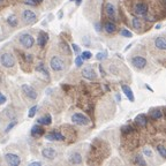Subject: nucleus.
<instances>
[{"mask_svg":"<svg viewBox=\"0 0 166 166\" xmlns=\"http://www.w3.org/2000/svg\"><path fill=\"white\" fill-rule=\"evenodd\" d=\"M50 66L54 72H61L65 69V61L62 60L60 57H53L50 60Z\"/></svg>","mask_w":166,"mask_h":166,"instance_id":"f257e3e1","label":"nucleus"},{"mask_svg":"<svg viewBox=\"0 0 166 166\" xmlns=\"http://www.w3.org/2000/svg\"><path fill=\"white\" fill-rule=\"evenodd\" d=\"M0 62H1V65H2L4 67H6V68H12V67H14V65H15V59H14V57H13L10 53H4V54L0 57Z\"/></svg>","mask_w":166,"mask_h":166,"instance_id":"f03ea898","label":"nucleus"},{"mask_svg":"<svg viewBox=\"0 0 166 166\" xmlns=\"http://www.w3.org/2000/svg\"><path fill=\"white\" fill-rule=\"evenodd\" d=\"M72 121L75 123V125H79V126H87V125L90 123L89 118L82 113L73 114V115H72Z\"/></svg>","mask_w":166,"mask_h":166,"instance_id":"7ed1b4c3","label":"nucleus"},{"mask_svg":"<svg viewBox=\"0 0 166 166\" xmlns=\"http://www.w3.org/2000/svg\"><path fill=\"white\" fill-rule=\"evenodd\" d=\"M20 43L22 44L26 49H31L35 44V39L34 37L29 34H22L20 36Z\"/></svg>","mask_w":166,"mask_h":166,"instance_id":"20e7f679","label":"nucleus"},{"mask_svg":"<svg viewBox=\"0 0 166 166\" xmlns=\"http://www.w3.org/2000/svg\"><path fill=\"white\" fill-rule=\"evenodd\" d=\"M5 160L7 162V164L12 166H18L21 164V158L15 153H6L5 155Z\"/></svg>","mask_w":166,"mask_h":166,"instance_id":"39448f33","label":"nucleus"},{"mask_svg":"<svg viewBox=\"0 0 166 166\" xmlns=\"http://www.w3.org/2000/svg\"><path fill=\"white\" fill-rule=\"evenodd\" d=\"M131 65L137 69H143L147 66V60H145V58L137 55V57H134L131 59Z\"/></svg>","mask_w":166,"mask_h":166,"instance_id":"423d86ee","label":"nucleus"},{"mask_svg":"<svg viewBox=\"0 0 166 166\" xmlns=\"http://www.w3.org/2000/svg\"><path fill=\"white\" fill-rule=\"evenodd\" d=\"M22 18H23V21L28 23V24H31V23H34L36 21V14L32 12V10H30V9H26L23 13H22Z\"/></svg>","mask_w":166,"mask_h":166,"instance_id":"0eeeda50","label":"nucleus"},{"mask_svg":"<svg viewBox=\"0 0 166 166\" xmlns=\"http://www.w3.org/2000/svg\"><path fill=\"white\" fill-rule=\"evenodd\" d=\"M22 91L30 99H36L37 98V91L31 86H29V84H23L22 86Z\"/></svg>","mask_w":166,"mask_h":166,"instance_id":"6e6552de","label":"nucleus"},{"mask_svg":"<svg viewBox=\"0 0 166 166\" xmlns=\"http://www.w3.org/2000/svg\"><path fill=\"white\" fill-rule=\"evenodd\" d=\"M134 12H135V14L139 15V16L145 15L147 12H148V6H147V4H144V2H139V4H136L135 7H134Z\"/></svg>","mask_w":166,"mask_h":166,"instance_id":"1a4fd4ad","label":"nucleus"},{"mask_svg":"<svg viewBox=\"0 0 166 166\" xmlns=\"http://www.w3.org/2000/svg\"><path fill=\"white\" fill-rule=\"evenodd\" d=\"M42 155L45 159H49V160H53L54 158L57 157V151L52 148H44L42 150Z\"/></svg>","mask_w":166,"mask_h":166,"instance_id":"9d476101","label":"nucleus"},{"mask_svg":"<svg viewBox=\"0 0 166 166\" xmlns=\"http://www.w3.org/2000/svg\"><path fill=\"white\" fill-rule=\"evenodd\" d=\"M82 75H83V77H86L88 80H96L97 77L96 72L91 67H84L83 70H82Z\"/></svg>","mask_w":166,"mask_h":166,"instance_id":"9b49d317","label":"nucleus"},{"mask_svg":"<svg viewBox=\"0 0 166 166\" xmlns=\"http://www.w3.org/2000/svg\"><path fill=\"white\" fill-rule=\"evenodd\" d=\"M45 139L49 141H63L65 136L61 135L60 133H58V131H51V133H47L45 135Z\"/></svg>","mask_w":166,"mask_h":166,"instance_id":"f8f14e48","label":"nucleus"},{"mask_svg":"<svg viewBox=\"0 0 166 166\" xmlns=\"http://www.w3.org/2000/svg\"><path fill=\"white\" fill-rule=\"evenodd\" d=\"M155 46L157 47L158 50H162V51H164L166 50V39L164 36H159L156 38V41H155Z\"/></svg>","mask_w":166,"mask_h":166,"instance_id":"ddd939ff","label":"nucleus"},{"mask_svg":"<svg viewBox=\"0 0 166 166\" xmlns=\"http://www.w3.org/2000/svg\"><path fill=\"white\" fill-rule=\"evenodd\" d=\"M45 131H44L43 127H41V126H38V125H35V126H32V128H31V136L32 137H41V136H43Z\"/></svg>","mask_w":166,"mask_h":166,"instance_id":"4468645a","label":"nucleus"},{"mask_svg":"<svg viewBox=\"0 0 166 166\" xmlns=\"http://www.w3.org/2000/svg\"><path fill=\"white\" fill-rule=\"evenodd\" d=\"M47 41H49V35L45 31H39V35L37 37V44L39 46H44L47 43Z\"/></svg>","mask_w":166,"mask_h":166,"instance_id":"2eb2a0df","label":"nucleus"},{"mask_svg":"<svg viewBox=\"0 0 166 166\" xmlns=\"http://www.w3.org/2000/svg\"><path fill=\"white\" fill-rule=\"evenodd\" d=\"M135 122L137 123L140 127H145L148 125V118L145 114H139L135 118Z\"/></svg>","mask_w":166,"mask_h":166,"instance_id":"dca6fc26","label":"nucleus"},{"mask_svg":"<svg viewBox=\"0 0 166 166\" xmlns=\"http://www.w3.org/2000/svg\"><path fill=\"white\" fill-rule=\"evenodd\" d=\"M121 89H122V91L125 92V95L127 96V98H128L131 102H134V100H135V97H134V94H133V90H131L128 86L122 84V86H121Z\"/></svg>","mask_w":166,"mask_h":166,"instance_id":"f3484780","label":"nucleus"},{"mask_svg":"<svg viewBox=\"0 0 166 166\" xmlns=\"http://www.w3.org/2000/svg\"><path fill=\"white\" fill-rule=\"evenodd\" d=\"M37 122L39 123V125L49 126V125H51V122H52V118H51L50 114H46V115H44L42 118H39V119L37 120Z\"/></svg>","mask_w":166,"mask_h":166,"instance_id":"a211bd4d","label":"nucleus"},{"mask_svg":"<svg viewBox=\"0 0 166 166\" xmlns=\"http://www.w3.org/2000/svg\"><path fill=\"white\" fill-rule=\"evenodd\" d=\"M105 12H106V14L110 18H113L114 15H115V8H114V6L111 2H106V5H105Z\"/></svg>","mask_w":166,"mask_h":166,"instance_id":"6ab92c4d","label":"nucleus"},{"mask_svg":"<svg viewBox=\"0 0 166 166\" xmlns=\"http://www.w3.org/2000/svg\"><path fill=\"white\" fill-rule=\"evenodd\" d=\"M69 162L72 164H81L82 163V156L77 152H74V153L70 155Z\"/></svg>","mask_w":166,"mask_h":166,"instance_id":"aec40b11","label":"nucleus"},{"mask_svg":"<svg viewBox=\"0 0 166 166\" xmlns=\"http://www.w3.org/2000/svg\"><path fill=\"white\" fill-rule=\"evenodd\" d=\"M104 28H105V31L107 34H113V32H115V30H117V26L114 24L113 22H111V21L106 22L104 24Z\"/></svg>","mask_w":166,"mask_h":166,"instance_id":"412c9836","label":"nucleus"},{"mask_svg":"<svg viewBox=\"0 0 166 166\" xmlns=\"http://www.w3.org/2000/svg\"><path fill=\"white\" fill-rule=\"evenodd\" d=\"M162 117H163V113H162V111H160L159 108L152 110V111L150 112V118H151L152 120H159Z\"/></svg>","mask_w":166,"mask_h":166,"instance_id":"4be33fe9","label":"nucleus"},{"mask_svg":"<svg viewBox=\"0 0 166 166\" xmlns=\"http://www.w3.org/2000/svg\"><path fill=\"white\" fill-rule=\"evenodd\" d=\"M7 22L10 27H16L18 26V18L15 15H9L7 18Z\"/></svg>","mask_w":166,"mask_h":166,"instance_id":"5701e85b","label":"nucleus"},{"mask_svg":"<svg viewBox=\"0 0 166 166\" xmlns=\"http://www.w3.org/2000/svg\"><path fill=\"white\" fill-rule=\"evenodd\" d=\"M36 70H37V72H41V73H43L46 77H49V70L45 68V66H44L43 63H39V65L36 67Z\"/></svg>","mask_w":166,"mask_h":166,"instance_id":"b1692460","label":"nucleus"},{"mask_svg":"<svg viewBox=\"0 0 166 166\" xmlns=\"http://www.w3.org/2000/svg\"><path fill=\"white\" fill-rule=\"evenodd\" d=\"M133 27H134V29H136V30H140L141 28H142V23H141L140 18H133Z\"/></svg>","mask_w":166,"mask_h":166,"instance_id":"393cba45","label":"nucleus"},{"mask_svg":"<svg viewBox=\"0 0 166 166\" xmlns=\"http://www.w3.org/2000/svg\"><path fill=\"white\" fill-rule=\"evenodd\" d=\"M135 164H137V165H143V166H145L147 165V163H145V160L142 158V156H136L135 157Z\"/></svg>","mask_w":166,"mask_h":166,"instance_id":"a878e982","label":"nucleus"},{"mask_svg":"<svg viewBox=\"0 0 166 166\" xmlns=\"http://www.w3.org/2000/svg\"><path fill=\"white\" fill-rule=\"evenodd\" d=\"M120 35L122 36V37H127V38H131L133 34H131L129 30H127V29H121L120 30Z\"/></svg>","mask_w":166,"mask_h":166,"instance_id":"bb28decb","label":"nucleus"},{"mask_svg":"<svg viewBox=\"0 0 166 166\" xmlns=\"http://www.w3.org/2000/svg\"><path fill=\"white\" fill-rule=\"evenodd\" d=\"M157 150H158V152L160 153V156L163 158H166V149L163 147V145H158L157 147Z\"/></svg>","mask_w":166,"mask_h":166,"instance_id":"cd10ccee","label":"nucleus"},{"mask_svg":"<svg viewBox=\"0 0 166 166\" xmlns=\"http://www.w3.org/2000/svg\"><path fill=\"white\" fill-rule=\"evenodd\" d=\"M121 131H122V134H129V133H131L133 131V127L131 126H123L122 128H121Z\"/></svg>","mask_w":166,"mask_h":166,"instance_id":"c85d7f7f","label":"nucleus"},{"mask_svg":"<svg viewBox=\"0 0 166 166\" xmlns=\"http://www.w3.org/2000/svg\"><path fill=\"white\" fill-rule=\"evenodd\" d=\"M37 106H32L30 110H29V113H28V117L29 118H34L35 117V114H36V112H37Z\"/></svg>","mask_w":166,"mask_h":166,"instance_id":"c756f323","label":"nucleus"},{"mask_svg":"<svg viewBox=\"0 0 166 166\" xmlns=\"http://www.w3.org/2000/svg\"><path fill=\"white\" fill-rule=\"evenodd\" d=\"M91 52H89V51H84V52L81 54V58H82V60H88V59H90L91 58Z\"/></svg>","mask_w":166,"mask_h":166,"instance_id":"7c9ffc66","label":"nucleus"},{"mask_svg":"<svg viewBox=\"0 0 166 166\" xmlns=\"http://www.w3.org/2000/svg\"><path fill=\"white\" fill-rule=\"evenodd\" d=\"M96 58H97V60H105L106 58H107V53L106 52H99L98 54L96 55Z\"/></svg>","mask_w":166,"mask_h":166,"instance_id":"2f4dec72","label":"nucleus"},{"mask_svg":"<svg viewBox=\"0 0 166 166\" xmlns=\"http://www.w3.org/2000/svg\"><path fill=\"white\" fill-rule=\"evenodd\" d=\"M61 49L63 50V51H65V52H66V54H68V55L70 54V50H69V47H68V45H67V43H66V42H65V43L62 42V43H61Z\"/></svg>","mask_w":166,"mask_h":166,"instance_id":"473e14b6","label":"nucleus"},{"mask_svg":"<svg viewBox=\"0 0 166 166\" xmlns=\"http://www.w3.org/2000/svg\"><path fill=\"white\" fill-rule=\"evenodd\" d=\"M75 65H76L77 67H81V66L83 65V60H82L81 57H76V58H75Z\"/></svg>","mask_w":166,"mask_h":166,"instance_id":"72a5a7b5","label":"nucleus"},{"mask_svg":"<svg viewBox=\"0 0 166 166\" xmlns=\"http://www.w3.org/2000/svg\"><path fill=\"white\" fill-rule=\"evenodd\" d=\"M16 121H15V120H14V121H12V122L9 123L8 126H7V128H6V133H8L9 131H10V129H12V128H13V127H14V126H15V125H16Z\"/></svg>","mask_w":166,"mask_h":166,"instance_id":"f704fd0d","label":"nucleus"},{"mask_svg":"<svg viewBox=\"0 0 166 166\" xmlns=\"http://www.w3.org/2000/svg\"><path fill=\"white\" fill-rule=\"evenodd\" d=\"M6 100H7V98L4 96L1 92H0V105H2V104H5L6 103Z\"/></svg>","mask_w":166,"mask_h":166,"instance_id":"c9c22d12","label":"nucleus"},{"mask_svg":"<svg viewBox=\"0 0 166 166\" xmlns=\"http://www.w3.org/2000/svg\"><path fill=\"white\" fill-rule=\"evenodd\" d=\"M143 152H144V155H145V156H149V157H152V152H151V151H150V150H149V149H144V150H143Z\"/></svg>","mask_w":166,"mask_h":166,"instance_id":"e433bc0d","label":"nucleus"},{"mask_svg":"<svg viewBox=\"0 0 166 166\" xmlns=\"http://www.w3.org/2000/svg\"><path fill=\"white\" fill-rule=\"evenodd\" d=\"M72 49L74 50V52L80 53V47H79V45H76V44H73V45H72Z\"/></svg>","mask_w":166,"mask_h":166,"instance_id":"4c0bfd02","label":"nucleus"},{"mask_svg":"<svg viewBox=\"0 0 166 166\" xmlns=\"http://www.w3.org/2000/svg\"><path fill=\"white\" fill-rule=\"evenodd\" d=\"M24 4H28V5H30V6H36V5H37L34 0H24Z\"/></svg>","mask_w":166,"mask_h":166,"instance_id":"58836bf2","label":"nucleus"},{"mask_svg":"<svg viewBox=\"0 0 166 166\" xmlns=\"http://www.w3.org/2000/svg\"><path fill=\"white\" fill-rule=\"evenodd\" d=\"M42 165V163H39V162H34V163H31L30 166H41Z\"/></svg>","mask_w":166,"mask_h":166,"instance_id":"ea45409f","label":"nucleus"},{"mask_svg":"<svg viewBox=\"0 0 166 166\" xmlns=\"http://www.w3.org/2000/svg\"><path fill=\"white\" fill-rule=\"evenodd\" d=\"M96 28H97V31H100V28H99V23H97V24H96Z\"/></svg>","mask_w":166,"mask_h":166,"instance_id":"a19ab883","label":"nucleus"},{"mask_svg":"<svg viewBox=\"0 0 166 166\" xmlns=\"http://www.w3.org/2000/svg\"><path fill=\"white\" fill-rule=\"evenodd\" d=\"M36 4H41V2H43V0H34Z\"/></svg>","mask_w":166,"mask_h":166,"instance_id":"79ce46f5","label":"nucleus"},{"mask_svg":"<svg viewBox=\"0 0 166 166\" xmlns=\"http://www.w3.org/2000/svg\"><path fill=\"white\" fill-rule=\"evenodd\" d=\"M75 1H76V4H77V5H80V4H81V0H75Z\"/></svg>","mask_w":166,"mask_h":166,"instance_id":"37998d69","label":"nucleus"},{"mask_svg":"<svg viewBox=\"0 0 166 166\" xmlns=\"http://www.w3.org/2000/svg\"><path fill=\"white\" fill-rule=\"evenodd\" d=\"M1 2H2V0H0V4H1Z\"/></svg>","mask_w":166,"mask_h":166,"instance_id":"c03bdc74","label":"nucleus"}]
</instances>
